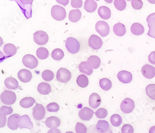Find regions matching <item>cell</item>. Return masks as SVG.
<instances>
[{"label":"cell","mask_w":155,"mask_h":133,"mask_svg":"<svg viewBox=\"0 0 155 133\" xmlns=\"http://www.w3.org/2000/svg\"><path fill=\"white\" fill-rule=\"evenodd\" d=\"M19 5L21 11L27 19H29L32 16V0H19L16 1Z\"/></svg>","instance_id":"cell-1"},{"label":"cell","mask_w":155,"mask_h":133,"mask_svg":"<svg viewBox=\"0 0 155 133\" xmlns=\"http://www.w3.org/2000/svg\"><path fill=\"white\" fill-rule=\"evenodd\" d=\"M51 15L54 19L61 21L65 19L67 12L63 7L58 5H54L51 8Z\"/></svg>","instance_id":"cell-2"},{"label":"cell","mask_w":155,"mask_h":133,"mask_svg":"<svg viewBox=\"0 0 155 133\" xmlns=\"http://www.w3.org/2000/svg\"><path fill=\"white\" fill-rule=\"evenodd\" d=\"M65 46L67 50L72 54L77 53L80 49V42L77 41V39L73 37H69L67 39Z\"/></svg>","instance_id":"cell-3"},{"label":"cell","mask_w":155,"mask_h":133,"mask_svg":"<svg viewBox=\"0 0 155 133\" xmlns=\"http://www.w3.org/2000/svg\"><path fill=\"white\" fill-rule=\"evenodd\" d=\"M1 100L5 105H12L16 100V95L12 91L5 90L1 94Z\"/></svg>","instance_id":"cell-4"},{"label":"cell","mask_w":155,"mask_h":133,"mask_svg":"<svg viewBox=\"0 0 155 133\" xmlns=\"http://www.w3.org/2000/svg\"><path fill=\"white\" fill-rule=\"evenodd\" d=\"M71 74L69 70L66 68H61L57 73V81L61 83H67L70 81Z\"/></svg>","instance_id":"cell-5"},{"label":"cell","mask_w":155,"mask_h":133,"mask_svg":"<svg viewBox=\"0 0 155 133\" xmlns=\"http://www.w3.org/2000/svg\"><path fill=\"white\" fill-rule=\"evenodd\" d=\"M34 41L38 45H44L48 41V35L42 31H38L34 34Z\"/></svg>","instance_id":"cell-6"},{"label":"cell","mask_w":155,"mask_h":133,"mask_svg":"<svg viewBox=\"0 0 155 133\" xmlns=\"http://www.w3.org/2000/svg\"><path fill=\"white\" fill-rule=\"evenodd\" d=\"M96 31L99 33L101 37L107 36L110 32V28L109 24L104 21H98L96 24Z\"/></svg>","instance_id":"cell-7"},{"label":"cell","mask_w":155,"mask_h":133,"mask_svg":"<svg viewBox=\"0 0 155 133\" xmlns=\"http://www.w3.org/2000/svg\"><path fill=\"white\" fill-rule=\"evenodd\" d=\"M22 63L25 67L30 69H34L38 66V61L37 58L30 54L25 55L22 58Z\"/></svg>","instance_id":"cell-8"},{"label":"cell","mask_w":155,"mask_h":133,"mask_svg":"<svg viewBox=\"0 0 155 133\" xmlns=\"http://www.w3.org/2000/svg\"><path fill=\"white\" fill-rule=\"evenodd\" d=\"M135 108V102L130 98L125 99L120 104V109L124 113H131Z\"/></svg>","instance_id":"cell-9"},{"label":"cell","mask_w":155,"mask_h":133,"mask_svg":"<svg viewBox=\"0 0 155 133\" xmlns=\"http://www.w3.org/2000/svg\"><path fill=\"white\" fill-rule=\"evenodd\" d=\"M33 117L37 121H41L44 118L45 115V110L44 106L40 103H37L35 106L32 112Z\"/></svg>","instance_id":"cell-10"},{"label":"cell","mask_w":155,"mask_h":133,"mask_svg":"<svg viewBox=\"0 0 155 133\" xmlns=\"http://www.w3.org/2000/svg\"><path fill=\"white\" fill-rule=\"evenodd\" d=\"M12 112H13V110L10 106H2L0 109V127L3 128L5 126L7 121L6 115L11 114Z\"/></svg>","instance_id":"cell-11"},{"label":"cell","mask_w":155,"mask_h":133,"mask_svg":"<svg viewBox=\"0 0 155 133\" xmlns=\"http://www.w3.org/2000/svg\"><path fill=\"white\" fill-rule=\"evenodd\" d=\"M147 21L150 28L147 34L150 37L155 38V12L152 13L147 17Z\"/></svg>","instance_id":"cell-12"},{"label":"cell","mask_w":155,"mask_h":133,"mask_svg":"<svg viewBox=\"0 0 155 133\" xmlns=\"http://www.w3.org/2000/svg\"><path fill=\"white\" fill-rule=\"evenodd\" d=\"M18 125L21 129L28 128L31 129L33 128V124L31 121L30 118L27 115H24L19 118Z\"/></svg>","instance_id":"cell-13"},{"label":"cell","mask_w":155,"mask_h":133,"mask_svg":"<svg viewBox=\"0 0 155 133\" xmlns=\"http://www.w3.org/2000/svg\"><path fill=\"white\" fill-rule=\"evenodd\" d=\"M89 46L93 50H99L102 46V41L101 38L96 35H92L89 38Z\"/></svg>","instance_id":"cell-14"},{"label":"cell","mask_w":155,"mask_h":133,"mask_svg":"<svg viewBox=\"0 0 155 133\" xmlns=\"http://www.w3.org/2000/svg\"><path fill=\"white\" fill-rule=\"evenodd\" d=\"M141 73L147 79H152L155 76V68L150 64H145L141 68Z\"/></svg>","instance_id":"cell-15"},{"label":"cell","mask_w":155,"mask_h":133,"mask_svg":"<svg viewBox=\"0 0 155 133\" xmlns=\"http://www.w3.org/2000/svg\"><path fill=\"white\" fill-rule=\"evenodd\" d=\"M94 115V112L87 107H84L78 113L79 117L83 121H89L91 119Z\"/></svg>","instance_id":"cell-16"},{"label":"cell","mask_w":155,"mask_h":133,"mask_svg":"<svg viewBox=\"0 0 155 133\" xmlns=\"http://www.w3.org/2000/svg\"><path fill=\"white\" fill-rule=\"evenodd\" d=\"M20 117L21 116L18 114L11 115L8 119V127L12 130H16L19 128L18 123Z\"/></svg>","instance_id":"cell-17"},{"label":"cell","mask_w":155,"mask_h":133,"mask_svg":"<svg viewBox=\"0 0 155 133\" xmlns=\"http://www.w3.org/2000/svg\"><path fill=\"white\" fill-rule=\"evenodd\" d=\"M32 77V73L30 71L28 70H21L18 73V78L20 81L22 83H26L31 81Z\"/></svg>","instance_id":"cell-18"},{"label":"cell","mask_w":155,"mask_h":133,"mask_svg":"<svg viewBox=\"0 0 155 133\" xmlns=\"http://www.w3.org/2000/svg\"><path fill=\"white\" fill-rule=\"evenodd\" d=\"M117 77L119 81L124 84L130 83L132 80V74L127 71H120L117 74Z\"/></svg>","instance_id":"cell-19"},{"label":"cell","mask_w":155,"mask_h":133,"mask_svg":"<svg viewBox=\"0 0 155 133\" xmlns=\"http://www.w3.org/2000/svg\"><path fill=\"white\" fill-rule=\"evenodd\" d=\"M101 97L99 96V95L96 94V93H93V94L90 96L89 99V104L90 107H91L92 109H96L101 105Z\"/></svg>","instance_id":"cell-20"},{"label":"cell","mask_w":155,"mask_h":133,"mask_svg":"<svg viewBox=\"0 0 155 133\" xmlns=\"http://www.w3.org/2000/svg\"><path fill=\"white\" fill-rule=\"evenodd\" d=\"M45 125L49 128H57L60 125V119L56 116H50L48 118L45 122Z\"/></svg>","instance_id":"cell-21"},{"label":"cell","mask_w":155,"mask_h":133,"mask_svg":"<svg viewBox=\"0 0 155 133\" xmlns=\"http://www.w3.org/2000/svg\"><path fill=\"white\" fill-rule=\"evenodd\" d=\"M96 129L99 133H106L110 129V126L107 121L99 120L97 123Z\"/></svg>","instance_id":"cell-22"},{"label":"cell","mask_w":155,"mask_h":133,"mask_svg":"<svg viewBox=\"0 0 155 133\" xmlns=\"http://www.w3.org/2000/svg\"><path fill=\"white\" fill-rule=\"evenodd\" d=\"M98 14L103 19H109L111 16L110 9L105 6H102L98 9Z\"/></svg>","instance_id":"cell-23"},{"label":"cell","mask_w":155,"mask_h":133,"mask_svg":"<svg viewBox=\"0 0 155 133\" xmlns=\"http://www.w3.org/2000/svg\"><path fill=\"white\" fill-rule=\"evenodd\" d=\"M78 68H79V71L81 73H82L84 74H86L87 76L92 74V73L93 72V69L91 68V66H89L87 61L81 62L78 66Z\"/></svg>","instance_id":"cell-24"},{"label":"cell","mask_w":155,"mask_h":133,"mask_svg":"<svg viewBox=\"0 0 155 133\" xmlns=\"http://www.w3.org/2000/svg\"><path fill=\"white\" fill-rule=\"evenodd\" d=\"M5 85L8 89L12 90L17 89L19 87V84L17 80L15 78L12 77H8L5 79Z\"/></svg>","instance_id":"cell-25"},{"label":"cell","mask_w":155,"mask_h":133,"mask_svg":"<svg viewBox=\"0 0 155 133\" xmlns=\"http://www.w3.org/2000/svg\"><path fill=\"white\" fill-rule=\"evenodd\" d=\"M113 31L117 36L122 37L126 33V28L123 24L119 22L114 25L113 28Z\"/></svg>","instance_id":"cell-26"},{"label":"cell","mask_w":155,"mask_h":133,"mask_svg":"<svg viewBox=\"0 0 155 133\" xmlns=\"http://www.w3.org/2000/svg\"><path fill=\"white\" fill-rule=\"evenodd\" d=\"M3 51L6 56L9 57H12L15 55H16V53L17 52V48L13 44H8L5 45L3 48Z\"/></svg>","instance_id":"cell-27"},{"label":"cell","mask_w":155,"mask_h":133,"mask_svg":"<svg viewBox=\"0 0 155 133\" xmlns=\"http://www.w3.org/2000/svg\"><path fill=\"white\" fill-rule=\"evenodd\" d=\"M130 30L132 33L135 35H141L144 33L145 31L144 27L138 22L134 23L132 25Z\"/></svg>","instance_id":"cell-28"},{"label":"cell","mask_w":155,"mask_h":133,"mask_svg":"<svg viewBox=\"0 0 155 133\" xmlns=\"http://www.w3.org/2000/svg\"><path fill=\"white\" fill-rule=\"evenodd\" d=\"M82 14L80 10L79 9H73L70 11L69 13L68 18L70 21L72 22H78L81 18Z\"/></svg>","instance_id":"cell-29"},{"label":"cell","mask_w":155,"mask_h":133,"mask_svg":"<svg viewBox=\"0 0 155 133\" xmlns=\"http://www.w3.org/2000/svg\"><path fill=\"white\" fill-rule=\"evenodd\" d=\"M37 90L41 94L48 95L50 93L51 89L50 84L47 83H42L38 85Z\"/></svg>","instance_id":"cell-30"},{"label":"cell","mask_w":155,"mask_h":133,"mask_svg":"<svg viewBox=\"0 0 155 133\" xmlns=\"http://www.w3.org/2000/svg\"><path fill=\"white\" fill-rule=\"evenodd\" d=\"M87 63L92 69H97L101 65V60L98 57L93 55L88 58Z\"/></svg>","instance_id":"cell-31"},{"label":"cell","mask_w":155,"mask_h":133,"mask_svg":"<svg viewBox=\"0 0 155 133\" xmlns=\"http://www.w3.org/2000/svg\"><path fill=\"white\" fill-rule=\"evenodd\" d=\"M97 4L95 1L86 0L84 3V9L88 12H93L97 9Z\"/></svg>","instance_id":"cell-32"},{"label":"cell","mask_w":155,"mask_h":133,"mask_svg":"<svg viewBox=\"0 0 155 133\" xmlns=\"http://www.w3.org/2000/svg\"><path fill=\"white\" fill-rule=\"evenodd\" d=\"M34 103H35V100L34 98L31 97H25L20 101V105L22 108L28 109L31 107V106L34 104Z\"/></svg>","instance_id":"cell-33"},{"label":"cell","mask_w":155,"mask_h":133,"mask_svg":"<svg viewBox=\"0 0 155 133\" xmlns=\"http://www.w3.org/2000/svg\"><path fill=\"white\" fill-rule=\"evenodd\" d=\"M76 82H77V84L78 85V86H80V87H82V88L86 87L89 84L88 78L87 77V76H86L85 75H83V74H81L78 77Z\"/></svg>","instance_id":"cell-34"},{"label":"cell","mask_w":155,"mask_h":133,"mask_svg":"<svg viewBox=\"0 0 155 133\" xmlns=\"http://www.w3.org/2000/svg\"><path fill=\"white\" fill-rule=\"evenodd\" d=\"M36 55L37 57L41 60H45L48 58L49 55L48 51L47 48L44 47H40L38 48L37 50Z\"/></svg>","instance_id":"cell-35"},{"label":"cell","mask_w":155,"mask_h":133,"mask_svg":"<svg viewBox=\"0 0 155 133\" xmlns=\"http://www.w3.org/2000/svg\"><path fill=\"white\" fill-rule=\"evenodd\" d=\"M100 87L104 90H109L111 89L112 84L111 81L107 78H102L99 82Z\"/></svg>","instance_id":"cell-36"},{"label":"cell","mask_w":155,"mask_h":133,"mask_svg":"<svg viewBox=\"0 0 155 133\" xmlns=\"http://www.w3.org/2000/svg\"><path fill=\"white\" fill-rule=\"evenodd\" d=\"M110 122L112 126L115 127L119 126L122 123V117L117 114H114L110 117Z\"/></svg>","instance_id":"cell-37"},{"label":"cell","mask_w":155,"mask_h":133,"mask_svg":"<svg viewBox=\"0 0 155 133\" xmlns=\"http://www.w3.org/2000/svg\"><path fill=\"white\" fill-rule=\"evenodd\" d=\"M51 57L56 61H60L64 57V52L60 48L55 49L51 53Z\"/></svg>","instance_id":"cell-38"},{"label":"cell","mask_w":155,"mask_h":133,"mask_svg":"<svg viewBox=\"0 0 155 133\" xmlns=\"http://www.w3.org/2000/svg\"><path fill=\"white\" fill-rule=\"evenodd\" d=\"M147 96L152 100H155V84H150L146 87Z\"/></svg>","instance_id":"cell-39"},{"label":"cell","mask_w":155,"mask_h":133,"mask_svg":"<svg viewBox=\"0 0 155 133\" xmlns=\"http://www.w3.org/2000/svg\"><path fill=\"white\" fill-rule=\"evenodd\" d=\"M42 79L45 81H51L54 77V73L50 70H45L42 74Z\"/></svg>","instance_id":"cell-40"},{"label":"cell","mask_w":155,"mask_h":133,"mask_svg":"<svg viewBox=\"0 0 155 133\" xmlns=\"http://www.w3.org/2000/svg\"><path fill=\"white\" fill-rule=\"evenodd\" d=\"M114 6L119 11H123L126 8V2L125 0H115Z\"/></svg>","instance_id":"cell-41"},{"label":"cell","mask_w":155,"mask_h":133,"mask_svg":"<svg viewBox=\"0 0 155 133\" xmlns=\"http://www.w3.org/2000/svg\"><path fill=\"white\" fill-rule=\"evenodd\" d=\"M60 106L59 105L55 102L50 103L47 106V110L49 112H57L59 110Z\"/></svg>","instance_id":"cell-42"},{"label":"cell","mask_w":155,"mask_h":133,"mask_svg":"<svg viewBox=\"0 0 155 133\" xmlns=\"http://www.w3.org/2000/svg\"><path fill=\"white\" fill-rule=\"evenodd\" d=\"M96 116L97 118H99V119H102V118H104L107 116L108 112L107 111L106 109H98L96 112Z\"/></svg>","instance_id":"cell-43"},{"label":"cell","mask_w":155,"mask_h":133,"mask_svg":"<svg viewBox=\"0 0 155 133\" xmlns=\"http://www.w3.org/2000/svg\"><path fill=\"white\" fill-rule=\"evenodd\" d=\"M76 133H86L87 128L86 126L81 123H77L75 127Z\"/></svg>","instance_id":"cell-44"},{"label":"cell","mask_w":155,"mask_h":133,"mask_svg":"<svg viewBox=\"0 0 155 133\" xmlns=\"http://www.w3.org/2000/svg\"><path fill=\"white\" fill-rule=\"evenodd\" d=\"M132 6L134 9L140 10L143 7V2L141 0H132L131 2Z\"/></svg>","instance_id":"cell-45"},{"label":"cell","mask_w":155,"mask_h":133,"mask_svg":"<svg viewBox=\"0 0 155 133\" xmlns=\"http://www.w3.org/2000/svg\"><path fill=\"white\" fill-rule=\"evenodd\" d=\"M134 128L130 125H125L121 129L122 133H134Z\"/></svg>","instance_id":"cell-46"},{"label":"cell","mask_w":155,"mask_h":133,"mask_svg":"<svg viewBox=\"0 0 155 133\" xmlns=\"http://www.w3.org/2000/svg\"><path fill=\"white\" fill-rule=\"evenodd\" d=\"M71 5L74 8H80L82 7V0H72L71 1Z\"/></svg>","instance_id":"cell-47"},{"label":"cell","mask_w":155,"mask_h":133,"mask_svg":"<svg viewBox=\"0 0 155 133\" xmlns=\"http://www.w3.org/2000/svg\"><path fill=\"white\" fill-rule=\"evenodd\" d=\"M148 60L151 64H155V51H152L150 53L148 57Z\"/></svg>","instance_id":"cell-48"},{"label":"cell","mask_w":155,"mask_h":133,"mask_svg":"<svg viewBox=\"0 0 155 133\" xmlns=\"http://www.w3.org/2000/svg\"><path fill=\"white\" fill-rule=\"evenodd\" d=\"M47 133H61V131L60 130H59L57 128H52L50 129Z\"/></svg>","instance_id":"cell-49"},{"label":"cell","mask_w":155,"mask_h":133,"mask_svg":"<svg viewBox=\"0 0 155 133\" xmlns=\"http://www.w3.org/2000/svg\"><path fill=\"white\" fill-rule=\"evenodd\" d=\"M57 2L60 4H63V5H67L69 1H68V0L67 1H60V0H57Z\"/></svg>","instance_id":"cell-50"},{"label":"cell","mask_w":155,"mask_h":133,"mask_svg":"<svg viewBox=\"0 0 155 133\" xmlns=\"http://www.w3.org/2000/svg\"><path fill=\"white\" fill-rule=\"evenodd\" d=\"M149 133H155V126H154L150 128Z\"/></svg>","instance_id":"cell-51"},{"label":"cell","mask_w":155,"mask_h":133,"mask_svg":"<svg viewBox=\"0 0 155 133\" xmlns=\"http://www.w3.org/2000/svg\"><path fill=\"white\" fill-rule=\"evenodd\" d=\"M106 133H112V132L111 131V130H110V129L107 132H106Z\"/></svg>","instance_id":"cell-52"},{"label":"cell","mask_w":155,"mask_h":133,"mask_svg":"<svg viewBox=\"0 0 155 133\" xmlns=\"http://www.w3.org/2000/svg\"><path fill=\"white\" fill-rule=\"evenodd\" d=\"M65 133H74V132H71V131H68V132H65Z\"/></svg>","instance_id":"cell-53"}]
</instances>
